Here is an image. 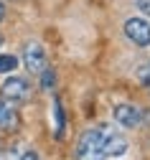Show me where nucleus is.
<instances>
[{
    "mask_svg": "<svg viewBox=\"0 0 150 160\" xmlns=\"http://www.w3.org/2000/svg\"><path fill=\"white\" fill-rule=\"evenodd\" d=\"M76 158L79 160H107L102 130H87L76 142Z\"/></svg>",
    "mask_w": 150,
    "mask_h": 160,
    "instance_id": "obj_1",
    "label": "nucleus"
},
{
    "mask_svg": "<svg viewBox=\"0 0 150 160\" xmlns=\"http://www.w3.org/2000/svg\"><path fill=\"white\" fill-rule=\"evenodd\" d=\"M23 64H26V69H28L31 74H41L44 69H49V58H46L44 46L36 43V41L26 43V46H23Z\"/></svg>",
    "mask_w": 150,
    "mask_h": 160,
    "instance_id": "obj_2",
    "label": "nucleus"
},
{
    "mask_svg": "<svg viewBox=\"0 0 150 160\" xmlns=\"http://www.w3.org/2000/svg\"><path fill=\"white\" fill-rule=\"evenodd\" d=\"M125 36L140 48L150 46V23L142 18H127L125 21Z\"/></svg>",
    "mask_w": 150,
    "mask_h": 160,
    "instance_id": "obj_3",
    "label": "nucleus"
},
{
    "mask_svg": "<svg viewBox=\"0 0 150 160\" xmlns=\"http://www.w3.org/2000/svg\"><path fill=\"white\" fill-rule=\"evenodd\" d=\"M18 127H20V114L15 109V102H10L8 97L0 94V130L13 132Z\"/></svg>",
    "mask_w": 150,
    "mask_h": 160,
    "instance_id": "obj_4",
    "label": "nucleus"
},
{
    "mask_svg": "<svg viewBox=\"0 0 150 160\" xmlns=\"http://www.w3.org/2000/svg\"><path fill=\"white\" fill-rule=\"evenodd\" d=\"M3 97H8L10 102H26V99L31 97V87L26 79H20V76H10L8 82L3 84V92H0Z\"/></svg>",
    "mask_w": 150,
    "mask_h": 160,
    "instance_id": "obj_5",
    "label": "nucleus"
},
{
    "mask_svg": "<svg viewBox=\"0 0 150 160\" xmlns=\"http://www.w3.org/2000/svg\"><path fill=\"white\" fill-rule=\"evenodd\" d=\"M115 119L122 127H140L142 122V109L135 104H117L115 107Z\"/></svg>",
    "mask_w": 150,
    "mask_h": 160,
    "instance_id": "obj_6",
    "label": "nucleus"
},
{
    "mask_svg": "<svg viewBox=\"0 0 150 160\" xmlns=\"http://www.w3.org/2000/svg\"><path fill=\"white\" fill-rule=\"evenodd\" d=\"M102 142H104V155L107 158H120L127 152V140L117 132H102Z\"/></svg>",
    "mask_w": 150,
    "mask_h": 160,
    "instance_id": "obj_7",
    "label": "nucleus"
},
{
    "mask_svg": "<svg viewBox=\"0 0 150 160\" xmlns=\"http://www.w3.org/2000/svg\"><path fill=\"white\" fill-rule=\"evenodd\" d=\"M18 69V58L15 56H10V53H3L0 56V74H10V71H15Z\"/></svg>",
    "mask_w": 150,
    "mask_h": 160,
    "instance_id": "obj_8",
    "label": "nucleus"
},
{
    "mask_svg": "<svg viewBox=\"0 0 150 160\" xmlns=\"http://www.w3.org/2000/svg\"><path fill=\"white\" fill-rule=\"evenodd\" d=\"M54 112H56V137H61L64 135V109L59 99H54Z\"/></svg>",
    "mask_w": 150,
    "mask_h": 160,
    "instance_id": "obj_9",
    "label": "nucleus"
},
{
    "mask_svg": "<svg viewBox=\"0 0 150 160\" xmlns=\"http://www.w3.org/2000/svg\"><path fill=\"white\" fill-rule=\"evenodd\" d=\"M41 84H44V89H51V87H54V71H51V69H44V71H41Z\"/></svg>",
    "mask_w": 150,
    "mask_h": 160,
    "instance_id": "obj_10",
    "label": "nucleus"
},
{
    "mask_svg": "<svg viewBox=\"0 0 150 160\" xmlns=\"http://www.w3.org/2000/svg\"><path fill=\"white\" fill-rule=\"evenodd\" d=\"M135 5H137V10H140L142 15L150 18V0H135Z\"/></svg>",
    "mask_w": 150,
    "mask_h": 160,
    "instance_id": "obj_11",
    "label": "nucleus"
},
{
    "mask_svg": "<svg viewBox=\"0 0 150 160\" xmlns=\"http://www.w3.org/2000/svg\"><path fill=\"white\" fill-rule=\"evenodd\" d=\"M20 160H38V155H36V152H23Z\"/></svg>",
    "mask_w": 150,
    "mask_h": 160,
    "instance_id": "obj_12",
    "label": "nucleus"
},
{
    "mask_svg": "<svg viewBox=\"0 0 150 160\" xmlns=\"http://www.w3.org/2000/svg\"><path fill=\"white\" fill-rule=\"evenodd\" d=\"M3 15H5V8H3V3H0V21H3Z\"/></svg>",
    "mask_w": 150,
    "mask_h": 160,
    "instance_id": "obj_13",
    "label": "nucleus"
},
{
    "mask_svg": "<svg viewBox=\"0 0 150 160\" xmlns=\"http://www.w3.org/2000/svg\"><path fill=\"white\" fill-rule=\"evenodd\" d=\"M0 46H3V36H0Z\"/></svg>",
    "mask_w": 150,
    "mask_h": 160,
    "instance_id": "obj_14",
    "label": "nucleus"
}]
</instances>
